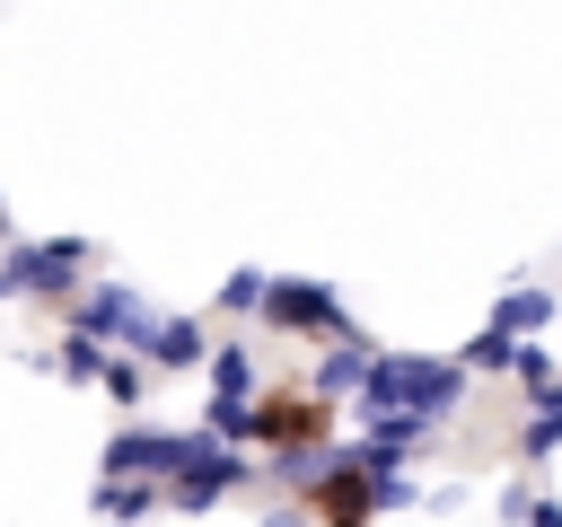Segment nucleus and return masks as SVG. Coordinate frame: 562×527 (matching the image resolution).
Instances as JSON below:
<instances>
[{
	"label": "nucleus",
	"mask_w": 562,
	"mask_h": 527,
	"mask_svg": "<svg viewBox=\"0 0 562 527\" xmlns=\"http://www.w3.org/2000/svg\"><path fill=\"white\" fill-rule=\"evenodd\" d=\"M246 439H263V448H307V439H325V404H316V395H272L263 413H246Z\"/></svg>",
	"instance_id": "obj_1"
},
{
	"label": "nucleus",
	"mask_w": 562,
	"mask_h": 527,
	"mask_svg": "<svg viewBox=\"0 0 562 527\" xmlns=\"http://www.w3.org/2000/svg\"><path fill=\"white\" fill-rule=\"evenodd\" d=\"M307 501H316V518H325V527H369L378 474H325V483H307Z\"/></svg>",
	"instance_id": "obj_2"
}]
</instances>
